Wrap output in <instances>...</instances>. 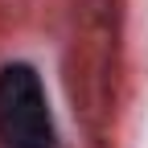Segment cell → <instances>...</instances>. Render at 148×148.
<instances>
[{
	"instance_id": "6da1fadb",
	"label": "cell",
	"mask_w": 148,
	"mask_h": 148,
	"mask_svg": "<svg viewBox=\"0 0 148 148\" xmlns=\"http://www.w3.org/2000/svg\"><path fill=\"white\" fill-rule=\"evenodd\" d=\"M0 148H58V123L37 66H0Z\"/></svg>"
}]
</instances>
